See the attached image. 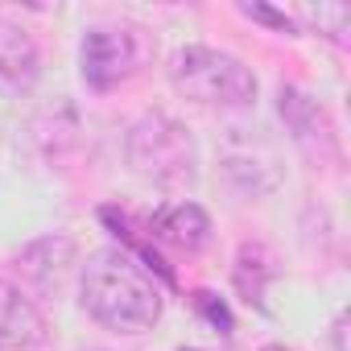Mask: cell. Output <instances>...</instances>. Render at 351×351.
<instances>
[{
    "label": "cell",
    "instance_id": "cell-1",
    "mask_svg": "<svg viewBox=\"0 0 351 351\" xmlns=\"http://www.w3.org/2000/svg\"><path fill=\"white\" fill-rule=\"evenodd\" d=\"M79 302L104 330H116V335L153 330V322L161 318V289L120 248H104L83 265Z\"/></svg>",
    "mask_w": 351,
    "mask_h": 351
},
{
    "label": "cell",
    "instance_id": "cell-2",
    "mask_svg": "<svg viewBox=\"0 0 351 351\" xmlns=\"http://www.w3.org/2000/svg\"><path fill=\"white\" fill-rule=\"evenodd\" d=\"M169 83L178 95L203 108H248L256 104V75L244 66L236 54L215 50V46H182L169 58Z\"/></svg>",
    "mask_w": 351,
    "mask_h": 351
},
{
    "label": "cell",
    "instance_id": "cell-3",
    "mask_svg": "<svg viewBox=\"0 0 351 351\" xmlns=\"http://www.w3.org/2000/svg\"><path fill=\"white\" fill-rule=\"evenodd\" d=\"M128 165L136 178L153 182V186H186L195 182V165H199V153H195V136L182 120H173L165 112H149L132 124L128 132Z\"/></svg>",
    "mask_w": 351,
    "mask_h": 351
},
{
    "label": "cell",
    "instance_id": "cell-4",
    "mask_svg": "<svg viewBox=\"0 0 351 351\" xmlns=\"http://www.w3.org/2000/svg\"><path fill=\"white\" fill-rule=\"evenodd\" d=\"M149 58L145 29L136 25H91L79 42V71L91 91H112L128 83Z\"/></svg>",
    "mask_w": 351,
    "mask_h": 351
},
{
    "label": "cell",
    "instance_id": "cell-5",
    "mask_svg": "<svg viewBox=\"0 0 351 351\" xmlns=\"http://www.w3.org/2000/svg\"><path fill=\"white\" fill-rule=\"evenodd\" d=\"M46 343V318L21 285L0 277V351H38Z\"/></svg>",
    "mask_w": 351,
    "mask_h": 351
},
{
    "label": "cell",
    "instance_id": "cell-6",
    "mask_svg": "<svg viewBox=\"0 0 351 351\" xmlns=\"http://www.w3.org/2000/svg\"><path fill=\"white\" fill-rule=\"evenodd\" d=\"M38 75H42L38 42L21 25L0 17V91L5 95H29Z\"/></svg>",
    "mask_w": 351,
    "mask_h": 351
},
{
    "label": "cell",
    "instance_id": "cell-7",
    "mask_svg": "<svg viewBox=\"0 0 351 351\" xmlns=\"http://www.w3.org/2000/svg\"><path fill=\"white\" fill-rule=\"evenodd\" d=\"M153 232H157V240L182 248V252H203L211 244V219L199 203H173V207L157 211Z\"/></svg>",
    "mask_w": 351,
    "mask_h": 351
},
{
    "label": "cell",
    "instance_id": "cell-8",
    "mask_svg": "<svg viewBox=\"0 0 351 351\" xmlns=\"http://www.w3.org/2000/svg\"><path fill=\"white\" fill-rule=\"evenodd\" d=\"M281 116H285V124L293 128V141H298V145H306L314 132L335 145V128H330L326 112H322L310 95H302V91H293V87L281 91Z\"/></svg>",
    "mask_w": 351,
    "mask_h": 351
},
{
    "label": "cell",
    "instance_id": "cell-9",
    "mask_svg": "<svg viewBox=\"0 0 351 351\" xmlns=\"http://www.w3.org/2000/svg\"><path fill=\"white\" fill-rule=\"evenodd\" d=\"M261 351H289V347H281V343H269V347H261Z\"/></svg>",
    "mask_w": 351,
    "mask_h": 351
},
{
    "label": "cell",
    "instance_id": "cell-10",
    "mask_svg": "<svg viewBox=\"0 0 351 351\" xmlns=\"http://www.w3.org/2000/svg\"><path fill=\"white\" fill-rule=\"evenodd\" d=\"M178 351H195V347H178Z\"/></svg>",
    "mask_w": 351,
    "mask_h": 351
}]
</instances>
